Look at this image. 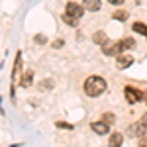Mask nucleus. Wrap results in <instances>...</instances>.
Wrapping results in <instances>:
<instances>
[{"label": "nucleus", "instance_id": "obj_7", "mask_svg": "<svg viewBox=\"0 0 147 147\" xmlns=\"http://www.w3.org/2000/svg\"><path fill=\"white\" fill-rule=\"evenodd\" d=\"M92 131H96L98 136H104V134H108V127L110 125L108 124H104V122H92Z\"/></svg>", "mask_w": 147, "mask_h": 147}, {"label": "nucleus", "instance_id": "obj_22", "mask_svg": "<svg viewBox=\"0 0 147 147\" xmlns=\"http://www.w3.org/2000/svg\"><path fill=\"white\" fill-rule=\"evenodd\" d=\"M141 122H143V124L147 125V114H145V116H143V118H141Z\"/></svg>", "mask_w": 147, "mask_h": 147}, {"label": "nucleus", "instance_id": "obj_6", "mask_svg": "<svg viewBox=\"0 0 147 147\" xmlns=\"http://www.w3.org/2000/svg\"><path fill=\"white\" fill-rule=\"evenodd\" d=\"M131 63H134V55H129V53H122V55H118V61H116L118 69H127Z\"/></svg>", "mask_w": 147, "mask_h": 147}, {"label": "nucleus", "instance_id": "obj_9", "mask_svg": "<svg viewBox=\"0 0 147 147\" xmlns=\"http://www.w3.org/2000/svg\"><path fill=\"white\" fill-rule=\"evenodd\" d=\"M122 141H124V136L116 131V134H112L110 139H108V147H120V145H122Z\"/></svg>", "mask_w": 147, "mask_h": 147}, {"label": "nucleus", "instance_id": "obj_3", "mask_svg": "<svg viewBox=\"0 0 147 147\" xmlns=\"http://www.w3.org/2000/svg\"><path fill=\"white\" fill-rule=\"evenodd\" d=\"M147 131V125L143 122H137V124H131L127 127V136L129 137H143Z\"/></svg>", "mask_w": 147, "mask_h": 147}, {"label": "nucleus", "instance_id": "obj_11", "mask_svg": "<svg viewBox=\"0 0 147 147\" xmlns=\"http://www.w3.org/2000/svg\"><path fill=\"white\" fill-rule=\"evenodd\" d=\"M134 32H136V34L147 35V26H145V24H141V22H136V24H134Z\"/></svg>", "mask_w": 147, "mask_h": 147}, {"label": "nucleus", "instance_id": "obj_15", "mask_svg": "<svg viewBox=\"0 0 147 147\" xmlns=\"http://www.w3.org/2000/svg\"><path fill=\"white\" fill-rule=\"evenodd\" d=\"M114 120H116V118H114V114L112 112H106V114H102V122H104V124H114Z\"/></svg>", "mask_w": 147, "mask_h": 147}, {"label": "nucleus", "instance_id": "obj_18", "mask_svg": "<svg viewBox=\"0 0 147 147\" xmlns=\"http://www.w3.org/2000/svg\"><path fill=\"white\" fill-rule=\"evenodd\" d=\"M57 125H59V127H65V129H73V125L65 124V122H57Z\"/></svg>", "mask_w": 147, "mask_h": 147}, {"label": "nucleus", "instance_id": "obj_12", "mask_svg": "<svg viewBox=\"0 0 147 147\" xmlns=\"http://www.w3.org/2000/svg\"><path fill=\"white\" fill-rule=\"evenodd\" d=\"M20 69H22V55L18 53V55H16V63H14V71H12V77H16Z\"/></svg>", "mask_w": 147, "mask_h": 147}, {"label": "nucleus", "instance_id": "obj_14", "mask_svg": "<svg viewBox=\"0 0 147 147\" xmlns=\"http://www.w3.org/2000/svg\"><path fill=\"white\" fill-rule=\"evenodd\" d=\"M112 18L114 20H120V22H124V20H127V12H124V10H116L112 14Z\"/></svg>", "mask_w": 147, "mask_h": 147}, {"label": "nucleus", "instance_id": "obj_17", "mask_svg": "<svg viewBox=\"0 0 147 147\" xmlns=\"http://www.w3.org/2000/svg\"><path fill=\"white\" fill-rule=\"evenodd\" d=\"M65 22H67L69 26H77V20H73L71 16H67V14H65Z\"/></svg>", "mask_w": 147, "mask_h": 147}, {"label": "nucleus", "instance_id": "obj_19", "mask_svg": "<svg viewBox=\"0 0 147 147\" xmlns=\"http://www.w3.org/2000/svg\"><path fill=\"white\" fill-rule=\"evenodd\" d=\"M139 147H147V137H139Z\"/></svg>", "mask_w": 147, "mask_h": 147}, {"label": "nucleus", "instance_id": "obj_16", "mask_svg": "<svg viewBox=\"0 0 147 147\" xmlns=\"http://www.w3.org/2000/svg\"><path fill=\"white\" fill-rule=\"evenodd\" d=\"M122 47H124V49H134V47H136V39H131V37L124 39V41H122Z\"/></svg>", "mask_w": 147, "mask_h": 147}, {"label": "nucleus", "instance_id": "obj_13", "mask_svg": "<svg viewBox=\"0 0 147 147\" xmlns=\"http://www.w3.org/2000/svg\"><path fill=\"white\" fill-rule=\"evenodd\" d=\"M32 77H34V73L28 71V73L22 77V86H32Z\"/></svg>", "mask_w": 147, "mask_h": 147}, {"label": "nucleus", "instance_id": "obj_5", "mask_svg": "<svg viewBox=\"0 0 147 147\" xmlns=\"http://www.w3.org/2000/svg\"><path fill=\"white\" fill-rule=\"evenodd\" d=\"M124 94H125V100L129 102V104H136V102L141 100V92L136 90V88H131V86H125Z\"/></svg>", "mask_w": 147, "mask_h": 147}, {"label": "nucleus", "instance_id": "obj_8", "mask_svg": "<svg viewBox=\"0 0 147 147\" xmlns=\"http://www.w3.org/2000/svg\"><path fill=\"white\" fill-rule=\"evenodd\" d=\"M82 6H84V10L98 12L100 10V0H82Z\"/></svg>", "mask_w": 147, "mask_h": 147}, {"label": "nucleus", "instance_id": "obj_1", "mask_svg": "<svg viewBox=\"0 0 147 147\" xmlns=\"http://www.w3.org/2000/svg\"><path fill=\"white\" fill-rule=\"evenodd\" d=\"M106 90V80L102 77H88L84 80V92L88 96H100Z\"/></svg>", "mask_w": 147, "mask_h": 147}, {"label": "nucleus", "instance_id": "obj_10", "mask_svg": "<svg viewBox=\"0 0 147 147\" xmlns=\"http://www.w3.org/2000/svg\"><path fill=\"white\" fill-rule=\"evenodd\" d=\"M92 37H94V41H96V43H100V45L108 43V37H106V34H104V32H96Z\"/></svg>", "mask_w": 147, "mask_h": 147}, {"label": "nucleus", "instance_id": "obj_2", "mask_svg": "<svg viewBox=\"0 0 147 147\" xmlns=\"http://www.w3.org/2000/svg\"><path fill=\"white\" fill-rule=\"evenodd\" d=\"M84 14V6L82 4H77V2H69L67 4V16H71L73 20H80Z\"/></svg>", "mask_w": 147, "mask_h": 147}, {"label": "nucleus", "instance_id": "obj_4", "mask_svg": "<svg viewBox=\"0 0 147 147\" xmlns=\"http://www.w3.org/2000/svg\"><path fill=\"white\" fill-rule=\"evenodd\" d=\"M102 49H104L106 55H122V51H124L122 41H120V43H118V41H108V43L102 45Z\"/></svg>", "mask_w": 147, "mask_h": 147}, {"label": "nucleus", "instance_id": "obj_21", "mask_svg": "<svg viewBox=\"0 0 147 147\" xmlns=\"http://www.w3.org/2000/svg\"><path fill=\"white\" fill-rule=\"evenodd\" d=\"M108 2H112V4H122L124 0H108Z\"/></svg>", "mask_w": 147, "mask_h": 147}, {"label": "nucleus", "instance_id": "obj_20", "mask_svg": "<svg viewBox=\"0 0 147 147\" xmlns=\"http://www.w3.org/2000/svg\"><path fill=\"white\" fill-rule=\"evenodd\" d=\"M35 43H45V37H43V35H37V37H35Z\"/></svg>", "mask_w": 147, "mask_h": 147}]
</instances>
